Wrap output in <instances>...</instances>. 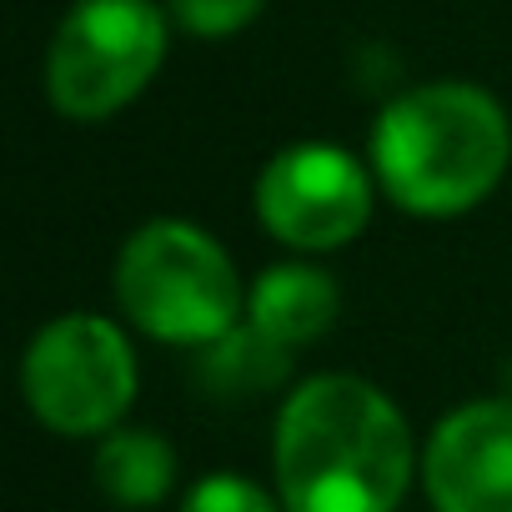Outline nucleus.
<instances>
[{
	"mask_svg": "<svg viewBox=\"0 0 512 512\" xmlns=\"http://www.w3.org/2000/svg\"><path fill=\"white\" fill-rule=\"evenodd\" d=\"M272 472L287 512H397L412 482L407 417L367 377H307L277 412Z\"/></svg>",
	"mask_w": 512,
	"mask_h": 512,
	"instance_id": "obj_1",
	"label": "nucleus"
},
{
	"mask_svg": "<svg viewBox=\"0 0 512 512\" xmlns=\"http://www.w3.org/2000/svg\"><path fill=\"white\" fill-rule=\"evenodd\" d=\"M512 161L502 101L472 81H427L387 101L372 126V176L412 216H462L497 191Z\"/></svg>",
	"mask_w": 512,
	"mask_h": 512,
	"instance_id": "obj_2",
	"label": "nucleus"
},
{
	"mask_svg": "<svg viewBox=\"0 0 512 512\" xmlns=\"http://www.w3.org/2000/svg\"><path fill=\"white\" fill-rule=\"evenodd\" d=\"M116 302L156 342L211 347L241 327V277L226 246L181 216L136 226L116 256Z\"/></svg>",
	"mask_w": 512,
	"mask_h": 512,
	"instance_id": "obj_3",
	"label": "nucleus"
},
{
	"mask_svg": "<svg viewBox=\"0 0 512 512\" xmlns=\"http://www.w3.org/2000/svg\"><path fill=\"white\" fill-rule=\"evenodd\" d=\"M166 61V16L156 0H76L46 51V96L66 121L126 111Z\"/></svg>",
	"mask_w": 512,
	"mask_h": 512,
	"instance_id": "obj_4",
	"label": "nucleus"
},
{
	"mask_svg": "<svg viewBox=\"0 0 512 512\" xmlns=\"http://www.w3.org/2000/svg\"><path fill=\"white\" fill-rule=\"evenodd\" d=\"M21 392L56 437H106L136 402V352L111 317L66 312L31 337Z\"/></svg>",
	"mask_w": 512,
	"mask_h": 512,
	"instance_id": "obj_5",
	"label": "nucleus"
},
{
	"mask_svg": "<svg viewBox=\"0 0 512 512\" xmlns=\"http://www.w3.org/2000/svg\"><path fill=\"white\" fill-rule=\"evenodd\" d=\"M377 176L337 141L282 146L256 176V216L297 251H337L372 221Z\"/></svg>",
	"mask_w": 512,
	"mask_h": 512,
	"instance_id": "obj_6",
	"label": "nucleus"
},
{
	"mask_svg": "<svg viewBox=\"0 0 512 512\" xmlns=\"http://www.w3.org/2000/svg\"><path fill=\"white\" fill-rule=\"evenodd\" d=\"M422 482L437 512H512V397L447 412L422 447Z\"/></svg>",
	"mask_w": 512,
	"mask_h": 512,
	"instance_id": "obj_7",
	"label": "nucleus"
},
{
	"mask_svg": "<svg viewBox=\"0 0 512 512\" xmlns=\"http://www.w3.org/2000/svg\"><path fill=\"white\" fill-rule=\"evenodd\" d=\"M337 312H342V287L307 262H277L246 292V322L292 352L332 332Z\"/></svg>",
	"mask_w": 512,
	"mask_h": 512,
	"instance_id": "obj_8",
	"label": "nucleus"
},
{
	"mask_svg": "<svg viewBox=\"0 0 512 512\" xmlns=\"http://www.w3.org/2000/svg\"><path fill=\"white\" fill-rule=\"evenodd\" d=\"M91 467L116 507H156L176 482V447L151 427H116L101 437Z\"/></svg>",
	"mask_w": 512,
	"mask_h": 512,
	"instance_id": "obj_9",
	"label": "nucleus"
},
{
	"mask_svg": "<svg viewBox=\"0 0 512 512\" xmlns=\"http://www.w3.org/2000/svg\"><path fill=\"white\" fill-rule=\"evenodd\" d=\"M287 372H292V347L272 342L251 322L231 327L226 337H216L196 357V377L211 397H262V392L282 387Z\"/></svg>",
	"mask_w": 512,
	"mask_h": 512,
	"instance_id": "obj_10",
	"label": "nucleus"
},
{
	"mask_svg": "<svg viewBox=\"0 0 512 512\" xmlns=\"http://www.w3.org/2000/svg\"><path fill=\"white\" fill-rule=\"evenodd\" d=\"M181 512H287V507L282 497H272L267 487H256L241 472H211L186 492Z\"/></svg>",
	"mask_w": 512,
	"mask_h": 512,
	"instance_id": "obj_11",
	"label": "nucleus"
},
{
	"mask_svg": "<svg viewBox=\"0 0 512 512\" xmlns=\"http://www.w3.org/2000/svg\"><path fill=\"white\" fill-rule=\"evenodd\" d=\"M262 11H267V0H171V21L201 41H226L246 31Z\"/></svg>",
	"mask_w": 512,
	"mask_h": 512,
	"instance_id": "obj_12",
	"label": "nucleus"
}]
</instances>
